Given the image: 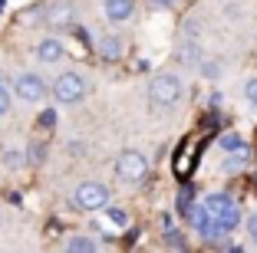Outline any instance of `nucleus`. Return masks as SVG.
Segmentation results:
<instances>
[{
    "label": "nucleus",
    "instance_id": "11",
    "mask_svg": "<svg viewBox=\"0 0 257 253\" xmlns=\"http://www.w3.org/2000/svg\"><path fill=\"white\" fill-rule=\"evenodd\" d=\"M66 250L69 253H96L99 250V240L86 237V233H73V237L66 240Z\"/></svg>",
    "mask_w": 257,
    "mask_h": 253
},
{
    "label": "nucleus",
    "instance_id": "3",
    "mask_svg": "<svg viewBox=\"0 0 257 253\" xmlns=\"http://www.w3.org/2000/svg\"><path fill=\"white\" fill-rule=\"evenodd\" d=\"M115 174H119V181H125V184H139V181H145V174H149V158L142 155V151H122L119 158H115Z\"/></svg>",
    "mask_w": 257,
    "mask_h": 253
},
{
    "label": "nucleus",
    "instance_id": "24",
    "mask_svg": "<svg viewBox=\"0 0 257 253\" xmlns=\"http://www.w3.org/2000/svg\"><path fill=\"white\" fill-rule=\"evenodd\" d=\"M155 4H159V7H175L178 0H155Z\"/></svg>",
    "mask_w": 257,
    "mask_h": 253
},
{
    "label": "nucleus",
    "instance_id": "16",
    "mask_svg": "<svg viewBox=\"0 0 257 253\" xmlns=\"http://www.w3.org/2000/svg\"><path fill=\"white\" fill-rule=\"evenodd\" d=\"M27 155H30V158H27L30 164H43L46 161V145H30V148H27Z\"/></svg>",
    "mask_w": 257,
    "mask_h": 253
},
{
    "label": "nucleus",
    "instance_id": "12",
    "mask_svg": "<svg viewBox=\"0 0 257 253\" xmlns=\"http://www.w3.org/2000/svg\"><path fill=\"white\" fill-rule=\"evenodd\" d=\"M224 155H227V161H224V171H237V168H241V164L250 158V148H247V145H241V142H237L234 148H231V151H224Z\"/></svg>",
    "mask_w": 257,
    "mask_h": 253
},
{
    "label": "nucleus",
    "instance_id": "7",
    "mask_svg": "<svg viewBox=\"0 0 257 253\" xmlns=\"http://www.w3.org/2000/svg\"><path fill=\"white\" fill-rule=\"evenodd\" d=\"M46 23H50L53 30H69L76 23V7L69 0H53V4L46 7Z\"/></svg>",
    "mask_w": 257,
    "mask_h": 253
},
{
    "label": "nucleus",
    "instance_id": "15",
    "mask_svg": "<svg viewBox=\"0 0 257 253\" xmlns=\"http://www.w3.org/2000/svg\"><path fill=\"white\" fill-rule=\"evenodd\" d=\"M198 69H201V76H208V79H218L221 76V63H214V60H198Z\"/></svg>",
    "mask_w": 257,
    "mask_h": 253
},
{
    "label": "nucleus",
    "instance_id": "1",
    "mask_svg": "<svg viewBox=\"0 0 257 253\" xmlns=\"http://www.w3.org/2000/svg\"><path fill=\"white\" fill-rule=\"evenodd\" d=\"M204 210H208V217H211L218 227H224V230H234L237 223H241V207H237V201L224 191L208 194V197H204Z\"/></svg>",
    "mask_w": 257,
    "mask_h": 253
},
{
    "label": "nucleus",
    "instance_id": "14",
    "mask_svg": "<svg viewBox=\"0 0 257 253\" xmlns=\"http://www.w3.org/2000/svg\"><path fill=\"white\" fill-rule=\"evenodd\" d=\"M102 210L109 214V220H112L115 227H128V214H125V207H109V204H106Z\"/></svg>",
    "mask_w": 257,
    "mask_h": 253
},
{
    "label": "nucleus",
    "instance_id": "17",
    "mask_svg": "<svg viewBox=\"0 0 257 253\" xmlns=\"http://www.w3.org/2000/svg\"><path fill=\"white\" fill-rule=\"evenodd\" d=\"M165 243H168V246H175V250H185L182 230H175V227H168V230H165Z\"/></svg>",
    "mask_w": 257,
    "mask_h": 253
},
{
    "label": "nucleus",
    "instance_id": "8",
    "mask_svg": "<svg viewBox=\"0 0 257 253\" xmlns=\"http://www.w3.org/2000/svg\"><path fill=\"white\" fill-rule=\"evenodd\" d=\"M102 10H106L109 23H125V20H132V14H136V0H106Z\"/></svg>",
    "mask_w": 257,
    "mask_h": 253
},
{
    "label": "nucleus",
    "instance_id": "22",
    "mask_svg": "<svg viewBox=\"0 0 257 253\" xmlns=\"http://www.w3.org/2000/svg\"><path fill=\"white\" fill-rule=\"evenodd\" d=\"M40 122H43V125H56V112H53V109H46L43 115H40Z\"/></svg>",
    "mask_w": 257,
    "mask_h": 253
},
{
    "label": "nucleus",
    "instance_id": "19",
    "mask_svg": "<svg viewBox=\"0 0 257 253\" xmlns=\"http://www.w3.org/2000/svg\"><path fill=\"white\" fill-rule=\"evenodd\" d=\"M10 102H14V96H10V89L0 82V115H7V112H10Z\"/></svg>",
    "mask_w": 257,
    "mask_h": 253
},
{
    "label": "nucleus",
    "instance_id": "21",
    "mask_svg": "<svg viewBox=\"0 0 257 253\" xmlns=\"http://www.w3.org/2000/svg\"><path fill=\"white\" fill-rule=\"evenodd\" d=\"M244 227H247V233H250V240H257V214H250L247 220H244Z\"/></svg>",
    "mask_w": 257,
    "mask_h": 253
},
{
    "label": "nucleus",
    "instance_id": "6",
    "mask_svg": "<svg viewBox=\"0 0 257 253\" xmlns=\"http://www.w3.org/2000/svg\"><path fill=\"white\" fill-rule=\"evenodd\" d=\"M46 92H50V86H46L43 76H37V73H20L14 79V96L20 99V102H43Z\"/></svg>",
    "mask_w": 257,
    "mask_h": 253
},
{
    "label": "nucleus",
    "instance_id": "23",
    "mask_svg": "<svg viewBox=\"0 0 257 253\" xmlns=\"http://www.w3.org/2000/svg\"><path fill=\"white\" fill-rule=\"evenodd\" d=\"M221 145H224V151H231L237 145V138H234V135H224V142H221Z\"/></svg>",
    "mask_w": 257,
    "mask_h": 253
},
{
    "label": "nucleus",
    "instance_id": "13",
    "mask_svg": "<svg viewBox=\"0 0 257 253\" xmlns=\"http://www.w3.org/2000/svg\"><path fill=\"white\" fill-rule=\"evenodd\" d=\"M178 60H182V63H188V66H198V60H201V50H198V46L188 40V43L182 46V53H178Z\"/></svg>",
    "mask_w": 257,
    "mask_h": 253
},
{
    "label": "nucleus",
    "instance_id": "4",
    "mask_svg": "<svg viewBox=\"0 0 257 253\" xmlns=\"http://www.w3.org/2000/svg\"><path fill=\"white\" fill-rule=\"evenodd\" d=\"M182 79L175 73H159L155 79H152V86H149V99L155 105H175L178 99H182Z\"/></svg>",
    "mask_w": 257,
    "mask_h": 253
},
{
    "label": "nucleus",
    "instance_id": "2",
    "mask_svg": "<svg viewBox=\"0 0 257 253\" xmlns=\"http://www.w3.org/2000/svg\"><path fill=\"white\" fill-rule=\"evenodd\" d=\"M86 92H89V82L83 79L79 73H63V76H56V82H53V99L60 105H79L86 99Z\"/></svg>",
    "mask_w": 257,
    "mask_h": 253
},
{
    "label": "nucleus",
    "instance_id": "9",
    "mask_svg": "<svg viewBox=\"0 0 257 253\" xmlns=\"http://www.w3.org/2000/svg\"><path fill=\"white\" fill-rule=\"evenodd\" d=\"M63 43L56 37H46V40H40V46H37V60L40 63H60L63 60Z\"/></svg>",
    "mask_w": 257,
    "mask_h": 253
},
{
    "label": "nucleus",
    "instance_id": "5",
    "mask_svg": "<svg viewBox=\"0 0 257 253\" xmlns=\"http://www.w3.org/2000/svg\"><path fill=\"white\" fill-rule=\"evenodd\" d=\"M73 204L79 210H102L109 204V187L102 181H83L73 194Z\"/></svg>",
    "mask_w": 257,
    "mask_h": 253
},
{
    "label": "nucleus",
    "instance_id": "18",
    "mask_svg": "<svg viewBox=\"0 0 257 253\" xmlns=\"http://www.w3.org/2000/svg\"><path fill=\"white\" fill-rule=\"evenodd\" d=\"M244 99H247L250 105H257V76H250V79L244 82Z\"/></svg>",
    "mask_w": 257,
    "mask_h": 253
},
{
    "label": "nucleus",
    "instance_id": "10",
    "mask_svg": "<svg viewBox=\"0 0 257 253\" xmlns=\"http://www.w3.org/2000/svg\"><path fill=\"white\" fill-rule=\"evenodd\" d=\"M122 53H125V46H122L119 37H102V40H99V56H102L106 63L122 60Z\"/></svg>",
    "mask_w": 257,
    "mask_h": 253
},
{
    "label": "nucleus",
    "instance_id": "20",
    "mask_svg": "<svg viewBox=\"0 0 257 253\" xmlns=\"http://www.w3.org/2000/svg\"><path fill=\"white\" fill-rule=\"evenodd\" d=\"M4 164H10V168H20V164H23V158H20V151H14V148H7V151H4Z\"/></svg>",
    "mask_w": 257,
    "mask_h": 253
}]
</instances>
